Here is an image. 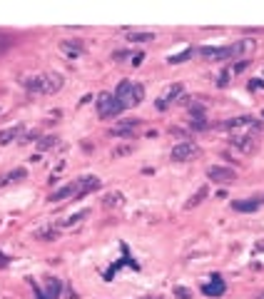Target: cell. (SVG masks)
I'll use <instances>...</instances> for the list:
<instances>
[{
	"label": "cell",
	"mask_w": 264,
	"mask_h": 299,
	"mask_svg": "<svg viewBox=\"0 0 264 299\" xmlns=\"http://www.w3.org/2000/svg\"><path fill=\"white\" fill-rule=\"evenodd\" d=\"M115 97L120 100V105L125 110L130 107H137L142 100H145V85L142 82H135V80H122L115 90Z\"/></svg>",
	"instance_id": "6da1fadb"
},
{
	"label": "cell",
	"mask_w": 264,
	"mask_h": 299,
	"mask_svg": "<svg viewBox=\"0 0 264 299\" xmlns=\"http://www.w3.org/2000/svg\"><path fill=\"white\" fill-rule=\"evenodd\" d=\"M95 107H97V115L102 120H112V117H120L125 112V107L120 105V100L115 97V92H100L97 100H95Z\"/></svg>",
	"instance_id": "7a4b0ae2"
},
{
	"label": "cell",
	"mask_w": 264,
	"mask_h": 299,
	"mask_svg": "<svg viewBox=\"0 0 264 299\" xmlns=\"http://www.w3.org/2000/svg\"><path fill=\"white\" fill-rule=\"evenodd\" d=\"M217 127H222V130H237V127H247L249 132H262V130H264V122H262V120H257V117H252V115H242V117H229V120L219 122Z\"/></svg>",
	"instance_id": "3957f363"
},
{
	"label": "cell",
	"mask_w": 264,
	"mask_h": 299,
	"mask_svg": "<svg viewBox=\"0 0 264 299\" xmlns=\"http://www.w3.org/2000/svg\"><path fill=\"white\" fill-rule=\"evenodd\" d=\"M197 152H199V147H197L194 140H182V142H177V145L172 147L170 160H172V162H187V160H192Z\"/></svg>",
	"instance_id": "277c9868"
},
{
	"label": "cell",
	"mask_w": 264,
	"mask_h": 299,
	"mask_svg": "<svg viewBox=\"0 0 264 299\" xmlns=\"http://www.w3.org/2000/svg\"><path fill=\"white\" fill-rule=\"evenodd\" d=\"M207 177H209V182H217V185H232L237 180V172L229 167L212 165V167H207Z\"/></svg>",
	"instance_id": "5b68a950"
},
{
	"label": "cell",
	"mask_w": 264,
	"mask_h": 299,
	"mask_svg": "<svg viewBox=\"0 0 264 299\" xmlns=\"http://www.w3.org/2000/svg\"><path fill=\"white\" fill-rule=\"evenodd\" d=\"M63 85H65V77L60 73H55V70L43 73V95H55L63 90Z\"/></svg>",
	"instance_id": "8992f818"
},
{
	"label": "cell",
	"mask_w": 264,
	"mask_h": 299,
	"mask_svg": "<svg viewBox=\"0 0 264 299\" xmlns=\"http://www.w3.org/2000/svg\"><path fill=\"white\" fill-rule=\"evenodd\" d=\"M229 142L234 145V147H239L242 152H254V150L259 147V142H257V137H254V132H247V135H234L232 132V137H229Z\"/></svg>",
	"instance_id": "52a82bcc"
},
{
	"label": "cell",
	"mask_w": 264,
	"mask_h": 299,
	"mask_svg": "<svg viewBox=\"0 0 264 299\" xmlns=\"http://www.w3.org/2000/svg\"><path fill=\"white\" fill-rule=\"evenodd\" d=\"M199 55L209 63H224V60H232V50L229 45H222V48H199Z\"/></svg>",
	"instance_id": "ba28073f"
},
{
	"label": "cell",
	"mask_w": 264,
	"mask_h": 299,
	"mask_svg": "<svg viewBox=\"0 0 264 299\" xmlns=\"http://www.w3.org/2000/svg\"><path fill=\"white\" fill-rule=\"evenodd\" d=\"M35 292H38V299H58V297H60V292H63V282H60L58 277H48L45 289L35 287Z\"/></svg>",
	"instance_id": "9c48e42d"
},
{
	"label": "cell",
	"mask_w": 264,
	"mask_h": 299,
	"mask_svg": "<svg viewBox=\"0 0 264 299\" xmlns=\"http://www.w3.org/2000/svg\"><path fill=\"white\" fill-rule=\"evenodd\" d=\"M184 97V87L182 85H172V87H167V92L157 100V110H167L172 102H179Z\"/></svg>",
	"instance_id": "30bf717a"
},
{
	"label": "cell",
	"mask_w": 264,
	"mask_h": 299,
	"mask_svg": "<svg viewBox=\"0 0 264 299\" xmlns=\"http://www.w3.org/2000/svg\"><path fill=\"white\" fill-rule=\"evenodd\" d=\"M68 197H80V185H78V180L75 182H68L65 187H60L58 192H50V202H60V200H68Z\"/></svg>",
	"instance_id": "8fae6325"
},
{
	"label": "cell",
	"mask_w": 264,
	"mask_h": 299,
	"mask_svg": "<svg viewBox=\"0 0 264 299\" xmlns=\"http://www.w3.org/2000/svg\"><path fill=\"white\" fill-rule=\"evenodd\" d=\"M78 185H80V197H85L88 192H92V190H100V177H95V175H85V177H80L78 180Z\"/></svg>",
	"instance_id": "7c38bea8"
},
{
	"label": "cell",
	"mask_w": 264,
	"mask_h": 299,
	"mask_svg": "<svg viewBox=\"0 0 264 299\" xmlns=\"http://www.w3.org/2000/svg\"><path fill=\"white\" fill-rule=\"evenodd\" d=\"M23 125H13V127H5V130H0V145H8L13 140H20L23 137Z\"/></svg>",
	"instance_id": "4fadbf2b"
},
{
	"label": "cell",
	"mask_w": 264,
	"mask_h": 299,
	"mask_svg": "<svg viewBox=\"0 0 264 299\" xmlns=\"http://www.w3.org/2000/svg\"><path fill=\"white\" fill-rule=\"evenodd\" d=\"M207 297H222L224 294V279L219 277V274H214L212 277V282L209 284H204V289H202Z\"/></svg>",
	"instance_id": "5bb4252c"
},
{
	"label": "cell",
	"mask_w": 264,
	"mask_h": 299,
	"mask_svg": "<svg viewBox=\"0 0 264 299\" xmlns=\"http://www.w3.org/2000/svg\"><path fill=\"white\" fill-rule=\"evenodd\" d=\"M60 48H63L70 58H80V55H83V50H85V48H83V40H78V38H73V40H63V43H60Z\"/></svg>",
	"instance_id": "9a60e30c"
},
{
	"label": "cell",
	"mask_w": 264,
	"mask_h": 299,
	"mask_svg": "<svg viewBox=\"0 0 264 299\" xmlns=\"http://www.w3.org/2000/svg\"><path fill=\"white\" fill-rule=\"evenodd\" d=\"M23 87L33 95H43V75H30L23 80Z\"/></svg>",
	"instance_id": "2e32d148"
},
{
	"label": "cell",
	"mask_w": 264,
	"mask_h": 299,
	"mask_svg": "<svg viewBox=\"0 0 264 299\" xmlns=\"http://www.w3.org/2000/svg\"><path fill=\"white\" fill-rule=\"evenodd\" d=\"M259 205H262V200H234L232 210H237V212H257Z\"/></svg>",
	"instance_id": "e0dca14e"
},
{
	"label": "cell",
	"mask_w": 264,
	"mask_h": 299,
	"mask_svg": "<svg viewBox=\"0 0 264 299\" xmlns=\"http://www.w3.org/2000/svg\"><path fill=\"white\" fill-rule=\"evenodd\" d=\"M58 237H60V227H45V229L35 232V239H40V242H55Z\"/></svg>",
	"instance_id": "ac0fdd59"
},
{
	"label": "cell",
	"mask_w": 264,
	"mask_h": 299,
	"mask_svg": "<svg viewBox=\"0 0 264 299\" xmlns=\"http://www.w3.org/2000/svg\"><path fill=\"white\" fill-rule=\"evenodd\" d=\"M212 127V122L207 120V115L204 117H192L189 120V130H194V132H204V130H209Z\"/></svg>",
	"instance_id": "d6986e66"
},
{
	"label": "cell",
	"mask_w": 264,
	"mask_h": 299,
	"mask_svg": "<svg viewBox=\"0 0 264 299\" xmlns=\"http://www.w3.org/2000/svg\"><path fill=\"white\" fill-rule=\"evenodd\" d=\"M58 145V137L55 135H43L40 140H38V150H40V152H45V150H53Z\"/></svg>",
	"instance_id": "ffe728a7"
},
{
	"label": "cell",
	"mask_w": 264,
	"mask_h": 299,
	"mask_svg": "<svg viewBox=\"0 0 264 299\" xmlns=\"http://www.w3.org/2000/svg\"><path fill=\"white\" fill-rule=\"evenodd\" d=\"M88 215H90V210H83V212H78V215H70L68 220H63V222H60V227H73V224H80Z\"/></svg>",
	"instance_id": "44dd1931"
},
{
	"label": "cell",
	"mask_w": 264,
	"mask_h": 299,
	"mask_svg": "<svg viewBox=\"0 0 264 299\" xmlns=\"http://www.w3.org/2000/svg\"><path fill=\"white\" fill-rule=\"evenodd\" d=\"M102 205H105L107 210H110V207H120V205H122V195H120V192H107L105 200H102Z\"/></svg>",
	"instance_id": "7402d4cb"
},
{
	"label": "cell",
	"mask_w": 264,
	"mask_h": 299,
	"mask_svg": "<svg viewBox=\"0 0 264 299\" xmlns=\"http://www.w3.org/2000/svg\"><path fill=\"white\" fill-rule=\"evenodd\" d=\"M25 177H28V170H25V167H15L13 172H8V175H5V180H8V182H20V180H25Z\"/></svg>",
	"instance_id": "603a6c76"
},
{
	"label": "cell",
	"mask_w": 264,
	"mask_h": 299,
	"mask_svg": "<svg viewBox=\"0 0 264 299\" xmlns=\"http://www.w3.org/2000/svg\"><path fill=\"white\" fill-rule=\"evenodd\" d=\"M207 192H209V187H199V192H197L194 197H189V202H187L184 207H187V210H189V207H197V205H199V202L207 197Z\"/></svg>",
	"instance_id": "cb8c5ba5"
},
{
	"label": "cell",
	"mask_w": 264,
	"mask_h": 299,
	"mask_svg": "<svg viewBox=\"0 0 264 299\" xmlns=\"http://www.w3.org/2000/svg\"><path fill=\"white\" fill-rule=\"evenodd\" d=\"M130 40L132 43H147V40H155V33H130Z\"/></svg>",
	"instance_id": "d4e9b609"
},
{
	"label": "cell",
	"mask_w": 264,
	"mask_h": 299,
	"mask_svg": "<svg viewBox=\"0 0 264 299\" xmlns=\"http://www.w3.org/2000/svg\"><path fill=\"white\" fill-rule=\"evenodd\" d=\"M135 150V145H120V147H115L112 150V157H122V155H130Z\"/></svg>",
	"instance_id": "484cf974"
},
{
	"label": "cell",
	"mask_w": 264,
	"mask_h": 299,
	"mask_svg": "<svg viewBox=\"0 0 264 299\" xmlns=\"http://www.w3.org/2000/svg\"><path fill=\"white\" fill-rule=\"evenodd\" d=\"M170 135L179 137V142H182V140H192V137H189V132H187V130H182V127H170Z\"/></svg>",
	"instance_id": "4316f807"
},
{
	"label": "cell",
	"mask_w": 264,
	"mask_h": 299,
	"mask_svg": "<svg viewBox=\"0 0 264 299\" xmlns=\"http://www.w3.org/2000/svg\"><path fill=\"white\" fill-rule=\"evenodd\" d=\"M10 45H13V38H10V35H3V33H0V55H3V53H5Z\"/></svg>",
	"instance_id": "83f0119b"
},
{
	"label": "cell",
	"mask_w": 264,
	"mask_h": 299,
	"mask_svg": "<svg viewBox=\"0 0 264 299\" xmlns=\"http://www.w3.org/2000/svg\"><path fill=\"white\" fill-rule=\"evenodd\" d=\"M125 58L132 60V53H130V50H115V53H112V60H115V63H122Z\"/></svg>",
	"instance_id": "f1b7e54d"
},
{
	"label": "cell",
	"mask_w": 264,
	"mask_h": 299,
	"mask_svg": "<svg viewBox=\"0 0 264 299\" xmlns=\"http://www.w3.org/2000/svg\"><path fill=\"white\" fill-rule=\"evenodd\" d=\"M175 297H177V299H192V292L184 289V287H177V289H175Z\"/></svg>",
	"instance_id": "f546056e"
},
{
	"label": "cell",
	"mask_w": 264,
	"mask_h": 299,
	"mask_svg": "<svg viewBox=\"0 0 264 299\" xmlns=\"http://www.w3.org/2000/svg\"><path fill=\"white\" fill-rule=\"evenodd\" d=\"M229 75H232V73H229V68H224V70H222V75H219V80H217V85H219V87H224V85L229 82Z\"/></svg>",
	"instance_id": "4dcf8cb0"
},
{
	"label": "cell",
	"mask_w": 264,
	"mask_h": 299,
	"mask_svg": "<svg viewBox=\"0 0 264 299\" xmlns=\"http://www.w3.org/2000/svg\"><path fill=\"white\" fill-rule=\"evenodd\" d=\"M262 87H264V82H262L259 77H257V80H249V90H262Z\"/></svg>",
	"instance_id": "1f68e13d"
},
{
	"label": "cell",
	"mask_w": 264,
	"mask_h": 299,
	"mask_svg": "<svg viewBox=\"0 0 264 299\" xmlns=\"http://www.w3.org/2000/svg\"><path fill=\"white\" fill-rule=\"evenodd\" d=\"M142 58H145V53H135L130 63H132V65H140V63H142Z\"/></svg>",
	"instance_id": "d6a6232c"
},
{
	"label": "cell",
	"mask_w": 264,
	"mask_h": 299,
	"mask_svg": "<svg viewBox=\"0 0 264 299\" xmlns=\"http://www.w3.org/2000/svg\"><path fill=\"white\" fill-rule=\"evenodd\" d=\"M142 299H162L160 294H155V297H142Z\"/></svg>",
	"instance_id": "836d02e7"
}]
</instances>
